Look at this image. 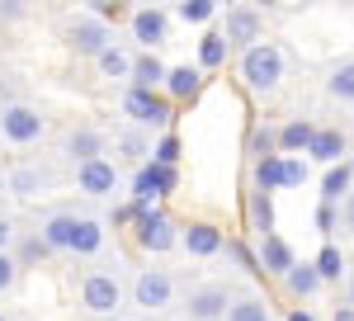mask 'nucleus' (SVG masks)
Listing matches in <instances>:
<instances>
[{
	"label": "nucleus",
	"mask_w": 354,
	"mask_h": 321,
	"mask_svg": "<svg viewBox=\"0 0 354 321\" xmlns=\"http://www.w3.org/2000/svg\"><path fill=\"white\" fill-rule=\"evenodd\" d=\"M236 71H241L250 95H274L279 80H283V53H279V43H255L250 53H241Z\"/></svg>",
	"instance_id": "obj_1"
},
{
	"label": "nucleus",
	"mask_w": 354,
	"mask_h": 321,
	"mask_svg": "<svg viewBox=\"0 0 354 321\" xmlns=\"http://www.w3.org/2000/svg\"><path fill=\"white\" fill-rule=\"evenodd\" d=\"M81 302L90 317H113L118 312V302H123V279L118 274H109V269H90L81 284Z\"/></svg>",
	"instance_id": "obj_2"
},
{
	"label": "nucleus",
	"mask_w": 354,
	"mask_h": 321,
	"mask_svg": "<svg viewBox=\"0 0 354 321\" xmlns=\"http://www.w3.org/2000/svg\"><path fill=\"white\" fill-rule=\"evenodd\" d=\"M218 33L227 38V48L250 53L255 43H265V15H260L255 5H232V10H227V24H222Z\"/></svg>",
	"instance_id": "obj_3"
},
{
	"label": "nucleus",
	"mask_w": 354,
	"mask_h": 321,
	"mask_svg": "<svg viewBox=\"0 0 354 321\" xmlns=\"http://www.w3.org/2000/svg\"><path fill=\"white\" fill-rule=\"evenodd\" d=\"M0 133L10 137L15 147H33V142H43V133H48V118L28 104H0Z\"/></svg>",
	"instance_id": "obj_4"
},
{
	"label": "nucleus",
	"mask_w": 354,
	"mask_h": 321,
	"mask_svg": "<svg viewBox=\"0 0 354 321\" xmlns=\"http://www.w3.org/2000/svg\"><path fill=\"white\" fill-rule=\"evenodd\" d=\"M123 109H128V118L137 128H170V118H175V104L165 95H156V90H128Z\"/></svg>",
	"instance_id": "obj_5"
},
{
	"label": "nucleus",
	"mask_w": 354,
	"mask_h": 321,
	"mask_svg": "<svg viewBox=\"0 0 354 321\" xmlns=\"http://www.w3.org/2000/svg\"><path fill=\"white\" fill-rule=\"evenodd\" d=\"M175 185H180V175H175L170 165L147 160V165H137V175H133V203H137V208H151V203L165 199Z\"/></svg>",
	"instance_id": "obj_6"
},
{
	"label": "nucleus",
	"mask_w": 354,
	"mask_h": 321,
	"mask_svg": "<svg viewBox=\"0 0 354 321\" xmlns=\"http://www.w3.org/2000/svg\"><path fill=\"white\" fill-rule=\"evenodd\" d=\"M137 246L151 250V255H165V250L180 246V227H175L161 208H147V213L137 217Z\"/></svg>",
	"instance_id": "obj_7"
},
{
	"label": "nucleus",
	"mask_w": 354,
	"mask_h": 321,
	"mask_svg": "<svg viewBox=\"0 0 354 321\" xmlns=\"http://www.w3.org/2000/svg\"><path fill=\"white\" fill-rule=\"evenodd\" d=\"M170 297H175V279L165 269H142L133 279V302L142 312H161V307H170Z\"/></svg>",
	"instance_id": "obj_8"
},
{
	"label": "nucleus",
	"mask_w": 354,
	"mask_h": 321,
	"mask_svg": "<svg viewBox=\"0 0 354 321\" xmlns=\"http://www.w3.org/2000/svg\"><path fill=\"white\" fill-rule=\"evenodd\" d=\"M185 307H189V321H222L232 307V293H227V284H198V288H189Z\"/></svg>",
	"instance_id": "obj_9"
},
{
	"label": "nucleus",
	"mask_w": 354,
	"mask_h": 321,
	"mask_svg": "<svg viewBox=\"0 0 354 321\" xmlns=\"http://www.w3.org/2000/svg\"><path fill=\"white\" fill-rule=\"evenodd\" d=\"M128 24H133V38L147 48V53H156L165 43V33H170V15L165 10H156V5H142V10H133L128 15Z\"/></svg>",
	"instance_id": "obj_10"
},
{
	"label": "nucleus",
	"mask_w": 354,
	"mask_h": 321,
	"mask_svg": "<svg viewBox=\"0 0 354 321\" xmlns=\"http://www.w3.org/2000/svg\"><path fill=\"white\" fill-rule=\"evenodd\" d=\"M53 185H57V170H53V165L24 160V165H15V170H10V194H19V199H38V194H48Z\"/></svg>",
	"instance_id": "obj_11"
},
{
	"label": "nucleus",
	"mask_w": 354,
	"mask_h": 321,
	"mask_svg": "<svg viewBox=\"0 0 354 321\" xmlns=\"http://www.w3.org/2000/svg\"><path fill=\"white\" fill-rule=\"evenodd\" d=\"M66 38H71V53H76V57H100L113 43V38H109V24H100L95 15L76 19V24L66 28Z\"/></svg>",
	"instance_id": "obj_12"
},
{
	"label": "nucleus",
	"mask_w": 354,
	"mask_h": 321,
	"mask_svg": "<svg viewBox=\"0 0 354 321\" xmlns=\"http://www.w3.org/2000/svg\"><path fill=\"white\" fill-rule=\"evenodd\" d=\"M76 185H81V194H90V199H104V194L118 189V165H113L109 156L85 160V165H76Z\"/></svg>",
	"instance_id": "obj_13"
},
{
	"label": "nucleus",
	"mask_w": 354,
	"mask_h": 321,
	"mask_svg": "<svg viewBox=\"0 0 354 321\" xmlns=\"http://www.w3.org/2000/svg\"><path fill=\"white\" fill-rule=\"evenodd\" d=\"M104 147H109V137L100 133V128H71V133L62 137V152L76 160V165H85V160H100V156H104Z\"/></svg>",
	"instance_id": "obj_14"
},
{
	"label": "nucleus",
	"mask_w": 354,
	"mask_h": 321,
	"mask_svg": "<svg viewBox=\"0 0 354 321\" xmlns=\"http://www.w3.org/2000/svg\"><path fill=\"white\" fill-rule=\"evenodd\" d=\"M255 260H260V274H274V279H283L288 269L298 265V260H293V246L279 237V232H274V237H260V250H255Z\"/></svg>",
	"instance_id": "obj_15"
},
{
	"label": "nucleus",
	"mask_w": 354,
	"mask_h": 321,
	"mask_svg": "<svg viewBox=\"0 0 354 321\" xmlns=\"http://www.w3.org/2000/svg\"><path fill=\"white\" fill-rule=\"evenodd\" d=\"M222 241H227V237H222L213 222H189V227L180 232V246H185L189 255H198V260H203V255H218Z\"/></svg>",
	"instance_id": "obj_16"
},
{
	"label": "nucleus",
	"mask_w": 354,
	"mask_h": 321,
	"mask_svg": "<svg viewBox=\"0 0 354 321\" xmlns=\"http://www.w3.org/2000/svg\"><path fill=\"white\" fill-rule=\"evenodd\" d=\"M198 90H203V71H198V66H170V71H165V100H170V104H175V100L185 104Z\"/></svg>",
	"instance_id": "obj_17"
},
{
	"label": "nucleus",
	"mask_w": 354,
	"mask_h": 321,
	"mask_svg": "<svg viewBox=\"0 0 354 321\" xmlns=\"http://www.w3.org/2000/svg\"><path fill=\"white\" fill-rule=\"evenodd\" d=\"M307 156L322 160V165H340V156H345V133L340 128H317V137H312V147H307Z\"/></svg>",
	"instance_id": "obj_18"
},
{
	"label": "nucleus",
	"mask_w": 354,
	"mask_h": 321,
	"mask_svg": "<svg viewBox=\"0 0 354 321\" xmlns=\"http://www.w3.org/2000/svg\"><path fill=\"white\" fill-rule=\"evenodd\" d=\"M38 237L48 241V250H71V237H76V213H53V217H43Z\"/></svg>",
	"instance_id": "obj_19"
},
{
	"label": "nucleus",
	"mask_w": 354,
	"mask_h": 321,
	"mask_svg": "<svg viewBox=\"0 0 354 321\" xmlns=\"http://www.w3.org/2000/svg\"><path fill=\"white\" fill-rule=\"evenodd\" d=\"M354 189V160H340V165H330L326 180H322V203H345V194Z\"/></svg>",
	"instance_id": "obj_20"
},
{
	"label": "nucleus",
	"mask_w": 354,
	"mask_h": 321,
	"mask_svg": "<svg viewBox=\"0 0 354 321\" xmlns=\"http://www.w3.org/2000/svg\"><path fill=\"white\" fill-rule=\"evenodd\" d=\"M100 250H104V222H95V217H76L71 255H100Z\"/></svg>",
	"instance_id": "obj_21"
},
{
	"label": "nucleus",
	"mask_w": 354,
	"mask_h": 321,
	"mask_svg": "<svg viewBox=\"0 0 354 321\" xmlns=\"http://www.w3.org/2000/svg\"><path fill=\"white\" fill-rule=\"evenodd\" d=\"M165 85V66L156 53H137L133 57V90H156Z\"/></svg>",
	"instance_id": "obj_22"
},
{
	"label": "nucleus",
	"mask_w": 354,
	"mask_h": 321,
	"mask_svg": "<svg viewBox=\"0 0 354 321\" xmlns=\"http://www.w3.org/2000/svg\"><path fill=\"white\" fill-rule=\"evenodd\" d=\"M283 288H288L293 297H312L317 288H322V274H317V265H312V260H298V265L283 274Z\"/></svg>",
	"instance_id": "obj_23"
},
{
	"label": "nucleus",
	"mask_w": 354,
	"mask_h": 321,
	"mask_svg": "<svg viewBox=\"0 0 354 321\" xmlns=\"http://www.w3.org/2000/svg\"><path fill=\"white\" fill-rule=\"evenodd\" d=\"M312 137H317V123H312V118H293V123L279 128V147H283V152H307Z\"/></svg>",
	"instance_id": "obj_24"
},
{
	"label": "nucleus",
	"mask_w": 354,
	"mask_h": 321,
	"mask_svg": "<svg viewBox=\"0 0 354 321\" xmlns=\"http://www.w3.org/2000/svg\"><path fill=\"white\" fill-rule=\"evenodd\" d=\"M95 62H100V71H104L109 80H123V76H133V53H128L123 43H109V48H104V53L95 57Z\"/></svg>",
	"instance_id": "obj_25"
},
{
	"label": "nucleus",
	"mask_w": 354,
	"mask_h": 321,
	"mask_svg": "<svg viewBox=\"0 0 354 321\" xmlns=\"http://www.w3.org/2000/svg\"><path fill=\"white\" fill-rule=\"evenodd\" d=\"M250 232H255V237H274V203H270L265 189L250 194Z\"/></svg>",
	"instance_id": "obj_26"
},
{
	"label": "nucleus",
	"mask_w": 354,
	"mask_h": 321,
	"mask_svg": "<svg viewBox=\"0 0 354 321\" xmlns=\"http://www.w3.org/2000/svg\"><path fill=\"white\" fill-rule=\"evenodd\" d=\"M326 95L330 100H340V104H354V57L350 62H340L326 80Z\"/></svg>",
	"instance_id": "obj_27"
},
{
	"label": "nucleus",
	"mask_w": 354,
	"mask_h": 321,
	"mask_svg": "<svg viewBox=\"0 0 354 321\" xmlns=\"http://www.w3.org/2000/svg\"><path fill=\"white\" fill-rule=\"evenodd\" d=\"M227 53H232L227 38L213 28V33H203V43H198V66H203V71H218L222 62H227Z\"/></svg>",
	"instance_id": "obj_28"
},
{
	"label": "nucleus",
	"mask_w": 354,
	"mask_h": 321,
	"mask_svg": "<svg viewBox=\"0 0 354 321\" xmlns=\"http://www.w3.org/2000/svg\"><path fill=\"white\" fill-rule=\"evenodd\" d=\"M255 189H283V156H265L255 160Z\"/></svg>",
	"instance_id": "obj_29"
},
{
	"label": "nucleus",
	"mask_w": 354,
	"mask_h": 321,
	"mask_svg": "<svg viewBox=\"0 0 354 321\" xmlns=\"http://www.w3.org/2000/svg\"><path fill=\"white\" fill-rule=\"evenodd\" d=\"M227 321H270V307H265V297H236L227 307Z\"/></svg>",
	"instance_id": "obj_30"
},
{
	"label": "nucleus",
	"mask_w": 354,
	"mask_h": 321,
	"mask_svg": "<svg viewBox=\"0 0 354 321\" xmlns=\"http://www.w3.org/2000/svg\"><path fill=\"white\" fill-rule=\"evenodd\" d=\"M185 24H208L213 15H218V0H180V10H175Z\"/></svg>",
	"instance_id": "obj_31"
},
{
	"label": "nucleus",
	"mask_w": 354,
	"mask_h": 321,
	"mask_svg": "<svg viewBox=\"0 0 354 321\" xmlns=\"http://www.w3.org/2000/svg\"><path fill=\"white\" fill-rule=\"evenodd\" d=\"M312 265H317V274H322V284H335V279H340V269H345V255H340L335 246H322V255H317Z\"/></svg>",
	"instance_id": "obj_32"
},
{
	"label": "nucleus",
	"mask_w": 354,
	"mask_h": 321,
	"mask_svg": "<svg viewBox=\"0 0 354 321\" xmlns=\"http://www.w3.org/2000/svg\"><path fill=\"white\" fill-rule=\"evenodd\" d=\"M222 250L236 260V269H245L250 279H260V260H255V250H250L245 241H222Z\"/></svg>",
	"instance_id": "obj_33"
},
{
	"label": "nucleus",
	"mask_w": 354,
	"mask_h": 321,
	"mask_svg": "<svg viewBox=\"0 0 354 321\" xmlns=\"http://www.w3.org/2000/svg\"><path fill=\"white\" fill-rule=\"evenodd\" d=\"M151 160H156V165H170V170H175V160H180V137H175V133H165L161 142L151 147Z\"/></svg>",
	"instance_id": "obj_34"
},
{
	"label": "nucleus",
	"mask_w": 354,
	"mask_h": 321,
	"mask_svg": "<svg viewBox=\"0 0 354 321\" xmlns=\"http://www.w3.org/2000/svg\"><path fill=\"white\" fill-rule=\"evenodd\" d=\"M118 147H123V152H128L133 160H142V165H147V156H151V147H147V137L137 133V128H128V133H118Z\"/></svg>",
	"instance_id": "obj_35"
},
{
	"label": "nucleus",
	"mask_w": 354,
	"mask_h": 321,
	"mask_svg": "<svg viewBox=\"0 0 354 321\" xmlns=\"http://www.w3.org/2000/svg\"><path fill=\"white\" fill-rule=\"evenodd\" d=\"M48 255H53V250H48V241H43V237H28L24 246H19V255H15V265L24 269V265H33V260H48Z\"/></svg>",
	"instance_id": "obj_36"
},
{
	"label": "nucleus",
	"mask_w": 354,
	"mask_h": 321,
	"mask_svg": "<svg viewBox=\"0 0 354 321\" xmlns=\"http://www.w3.org/2000/svg\"><path fill=\"white\" fill-rule=\"evenodd\" d=\"M274 147H279V133H270V128H255V133H250V152H255V160L274 156Z\"/></svg>",
	"instance_id": "obj_37"
},
{
	"label": "nucleus",
	"mask_w": 354,
	"mask_h": 321,
	"mask_svg": "<svg viewBox=\"0 0 354 321\" xmlns=\"http://www.w3.org/2000/svg\"><path fill=\"white\" fill-rule=\"evenodd\" d=\"M302 180H307V160H298V156H283V189H298Z\"/></svg>",
	"instance_id": "obj_38"
},
{
	"label": "nucleus",
	"mask_w": 354,
	"mask_h": 321,
	"mask_svg": "<svg viewBox=\"0 0 354 321\" xmlns=\"http://www.w3.org/2000/svg\"><path fill=\"white\" fill-rule=\"evenodd\" d=\"M15 279H19L15 255H0V293H10V288H15Z\"/></svg>",
	"instance_id": "obj_39"
},
{
	"label": "nucleus",
	"mask_w": 354,
	"mask_h": 321,
	"mask_svg": "<svg viewBox=\"0 0 354 321\" xmlns=\"http://www.w3.org/2000/svg\"><path fill=\"white\" fill-rule=\"evenodd\" d=\"M317 227H322V237H330V232H335V208H330V203H322V208H317Z\"/></svg>",
	"instance_id": "obj_40"
},
{
	"label": "nucleus",
	"mask_w": 354,
	"mask_h": 321,
	"mask_svg": "<svg viewBox=\"0 0 354 321\" xmlns=\"http://www.w3.org/2000/svg\"><path fill=\"white\" fill-rule=\"evenodd\" d=\"M10 246H15V227L10 217H0V255H10Z\"/></svg>",
	"instance_id": "obj_41"
},
{
	"label": "nucleus",
	"mask_w": 354,
	"mask_h": 321,
	"mask_svg": "<svg viewBox=\"0 0 354 321\" xmlns=\"http://www.w3.org/2000/svg\"><path fill=\"white\" fill-rule=\"evenodd\" d=\"M340 222H345V232H354V189L345 194V203H340Z\"/></svg>",
	"instance_id": "obj_42"
},
{
	"label": "nucleus",
	"mask_w": 354,
	"mask_h": 321,
	"mask_svg": "<svg viewBox=\"0 0 354 321\" xmlns=\"http://www.w3.org/2000/svg\"><path fill=\"white\" fill-rule=\"evenodd\" d=\"M330 321H354V307H335V317Z\"/></svg>",
	"instance_id": "obj_43"
},
{
	"label": "nucleus",
	"mask_w": 354,
	"mask_h": 321,
	"mask_svg": "<svg viewBox=\"0 0 354 321\" xmlns=\"http://www.w3.org/2000/svg\"><path fill=\"white\" fill-rule=\"evenodd\" d=\"M288 321H317V317H312V312H302V307H293V312H288Z\"/></svg>",
	"instance_id": "obj_44"
},
{
	"label": "nucleus",
	"mask_w": 354,
	"mask_h": 321,
	"mask_svg": "<svg viewBox=\"0 0 354 321\" xmlns=\"http://www.w3.org/2000/svg\"><path fill=\"white\" fill-rule=\"evenodd\" d=\"M350 302H354V274H350Z\"/></svg>",
	"instance_id": "obj_45"
},
{
	"label": "nucleus",
	"mask_w": 354,
	"mask_h": 321,
	"mask_svg": "<svg viewBox=\"0 0 354 321\" xmlns=\"http://www.w3.org/2000/svg\"><path fill=\"white\" fill-rule=\"evenodd\" d=\"M104 321H113V317H104Z\"/></svg>",
	"instance_id": "obj_46"
},
{
	"label": "nucleus",
	"mask_w": 354,
	"mask_h": 321,
	"mask_svg": "<svg viewBox=\"0 0 354 321\" xmlns=\"http://www.w3.org/2000/svg\"><path fill=\"white\" fill-rule=\"evenodd\" d=\"M0 321H5V317H0Z\"/></svg>",
	"instance_id": "obj_47"
}]
</instances>
